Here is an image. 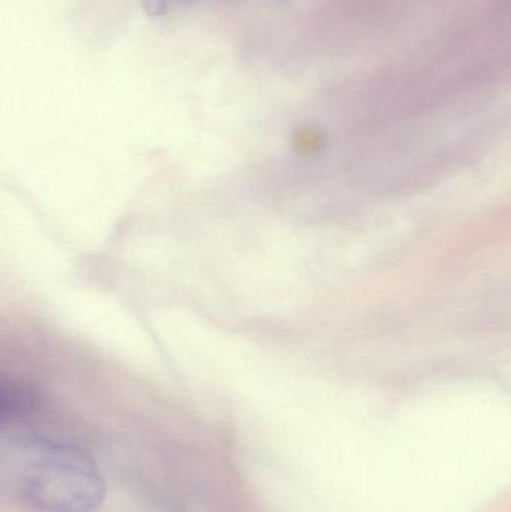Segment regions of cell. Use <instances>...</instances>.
<instances>
[{"label":"cell","mask_w":511,"mask_h":512,"mask_svg":"<svg viewBox=\"0 0 511 512\" xmlns=\"http://www.w3.org/2000/svg\"><path fill=\"white\" fill-rule=\"evenodd\" d=\"M18 492L41 512H92L105 495L95 460L74 445L27 438L18 447Z\"/></svg>","instance_id":"6da1fadb"},{"label":"cell","mask_w":511,"mask_h":512,"mask_svg":"<svg viewBox=\"0 0 511 512\" xmlns=\"http://www.w3.org/2000/svg\"><path fill=\"white\" fill-rule=\"evenodd\" d=\"M192 2L194 0H141V5L150 17L161 18L176 14Z\"/></svg>","instance_id":"7a4b0ae2"}]
</instances>
